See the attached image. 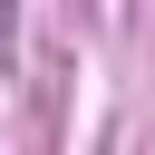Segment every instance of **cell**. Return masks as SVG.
I'll return each mask as SVG.
<instances>
[{
  "label": "cell",
  "instance_id": "cell-1",
  "mask_svg": "<svg viewBox=\"0 0 155 155\" xmlns=\"http://www.w3.org/2000/svg\"><path fill=\"white\" fill-rule=\"evenodd\" d=\"M0 58H10V0H0Z\"/></svg>",
  "mask_w": 155,
  "mask_h": 155
}]
</instances>
